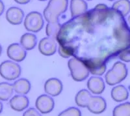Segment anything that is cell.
<instances>
[{
    "label": "cell",
    "mask_w": 130,
    "mask_h": 116,
    "mask_svg": "<svg viewBox=\"0 0 130 116\" xmlns=\"http://www.w3.org/2000/svg\"><path fill=\"white\" fill-rule=\"evenodd\" d=\"M39 1H40V2H44V1H46V0H39Z\"/></svg>",
    "instance_id": "33"
},
{
    "label": "cell",
    "mask_w": 130,
    "mask_h": 116,
    "mask_svg": "<svg viewBox=\"0 0 130 116\" xmlns=\"http://www.w3.org/2000/svg\"><path fill=\"white\" fill-rule=\"evenodd\" d=\"M58 52L85 63H107L130 46V27L125 17L105 4H98L61 26Z\"/></svg>",
    "instance_id": "1"
},
{
    "label": "cell",
    "mask_w": 130,
    "mask_h": 116,
    "mask_svg": "<svg viewBox=\"0 0 130 116\" xmlns=\"http://www.w3.org/2000/svg\"><path fill=\"white\" fill-rule=\"evenodd\" d=\"M22 72L21 67L15 61H5L0 64V76L7 80H15Z\"/></svg>",
    "instance_id": "5"
},
{
    "label": "cell",
    "mask_w": 130,
    "mask_h": 116,
    "mask_svg": "<svg viewBox=\"0 0 130 116\" xmlns=\"http://www.w3.org/2000/svg\"><path fill=\"white\" fill-rule=\"evenodd\" d=\"M118 57L121 61L124 62H130V46L122 51Z\"/></svg>",
    "instance_id": "26"
},
{
    "label": "cell",
    "mask_w": 130,
    "mask_h": 116,
    "mask_svg": "<svg viewBox=\"0 0 130 116\" xmlns=\"http://www.w3.org/2000/svg\"><path fill=\"white\" fill-rule=\"evenodd\" d=\"M111 95L114 101L121 103L129 98V91L124 85H118L112 88Z\"/></svg>",
    "instance_id": "16"
},
{
    "label": "cell",
    "mask_w": 130,
    "mask_h": 116,
    "mask_svg": "<svg viewBox=\"0 0 130 116\" xmlns=\"http://www.w3.org/2000/svg\"><path fill=\"white\" fill-rule=\"evenodd\" d=\"M22 116H42L40 112L37 110V109L30 108L25 110Z\"/></svg>",
    "instance_id": "27"
},
{
    "label": "cell",
    "mask_w": 130,
    "mask_h": 116,
    "mask_svg": "<svg viewBox=\"0 0 130 116\" xmlns=\"http://www.w3.org/2000/svg\"><path fill=\"white\" fill-rule=\"evenodd\" d=\"M108 1H111V2H112V1H115V0H108Z\"/></svg>",
    "instance_id": "34"
},
{
    "label": "cell",
    "mask_w": 130,
    "mask_h": 116,
    "mask_svg": "<svg viewBox=\"0 0 130 116\" xmlns=\"http://www.w3.org/2000/svg\"><path fill=\"white\" fill-rule=\"evenodd\" d=\"M57 45L56 40L51 37H45L40 40L39 44V50L42 55L46 56L52 55L56 52Z\"/></svg>",
    "instance_id": "10"
},
{
    "label": "cell",
    "mask_w": 130,
    "mask_h": 116,
    "mask_svg": "<svg viewBox=\"0 0 130 116\" xmlns=\"http://www.w3.org/2000/svg\"><path fill=\"white\" fill-rule=\"evenodd\" d=\"M29 104V100L24 95H16L9 100L10 107L16 112H22L26 110Z\"/></svg>",
    "instance_id": "12"
},
{
    "label": "cell",
    "mask_w": 130,
    "mask_h": 116,
    "mask_svg": "<svg viewBox=\"0 0 130 116\" xmlns=\"http://www.w3.org/2000/svg\"><path fill=\"white\" fill-rule=\"evenodd\" d=\"M63 85L60 80L56 78L48 79L44 83V91L51 97H57L62 93Z\"/></svg>",
    "instance_id": "9"
},
{
    "label": "cell",
    "mask_w": 130,
    "mask_h": 116,
    "mask_svg": "<svg viewBox=\"0 0 130 116\" xmlns=\"http://www.w3.org/2000/svg\"><path fill=\"white\" fill-rule=\"evenodd\" d=\"M58 116H81V112L77 108L70 107L61 112Z\"/></svg>",
    "instance_id": "25"
},
{
    "label": "cell",
    "mask_w": 130,
    "mask_h": 116,
    "mask_svg": "<svg viewBox=\"0 0 130 116\" xmlns=\"http://www.w3.org/2000/svg\"><path fill=\"white\" fill-rule=\"evenodd\" d=\"M127 24H129V26L130 27V14L128 17V18H127Z\"/></svg>",
    "instance_id": "31"
},
{
    "label": "cell",
    "mask_w": 130,
    "mask_h": 116,
    "mask_svg": "<svg viewBox=\"0 0 130 116\" xmlns=\"http://www.w3.org/2000/svg\"><path fill=\"white\" fill-rule=\"evenodd\" d=\"M37 43V37L32 33H26L20 38V45L25 50H31L34 49Z\"/></svg>",
    "instance_id": "18"
},
{
    "label": "cell",
    "mask_w": 130,
    "mask_h": 116,
    "mask_svg": "<svg viewBox=\"0 0 130 116\" xmlns=\"http://www.w3.org/2000/svg\"><path fill=\"white\" fill-rule=\"evenodd\" d=\"M112 116H130V103H122L116 107L112 111Z\"/></svg>",
    "instance_id": "22"
},
{
    "label": "cell",
    "mask_w": 130,
    "mask_h": 116,
    "mask_svg": "<svg viewBox=\"0 0 130 116\" xmlns=\"http://www.w3.org/2000/svg\"><path fill=\"white\" fill-rule=\"evenodd\" d=\"M88 1H91V0H88Z\"/></svg>",
    "instance_id": "35"
},
{
    "label": "cell",
    "mask_w": 130,
    "mask_h": 116,
    "mask_svg": "<svg viewBox=\"0 0 130 116\" xmlns=\"http://www.w3.org/2000/svg\"><path fill=\"white\" fill-rule=\"evenodd\" d=\"M128 70L126 64L121 61H117L106 73L105 82L109 85H117L126 78Z\"/></svg>",
    "instance_id": "3"
},
{
    "label": "cell",
    "mask_w": 130,
    "mask_h": 116,
    "mask_svg": "<svg viewBox=\"0 0 130 116\" xmlns=\"http://www.w3.org/2000/svg\"><path fill=\"white\" fill-rule=\"evenodd\" d=\"M61 26L62 25H61L59 22L47 23L46 27V33L47 37L56 40Z\"/></svg>",
    "instance_id": "23"
},
{
    "label": "cell",
    "mask_w": 130,
    "mask_h": 116,
    "mask_svg": "<svg viewBox=\"0 0 130 116\" xmlns=\"http://www.w3.org/2000/svg\"><path fill=\"white\" fill-rule=\"evenodd\" d=\"M16 3L20 5H25L27 3H29L31 0H14Z\"/></svg>",
    "instance_id": "28"
},
{
    "label": "cell",
    "mask_w": 130,
    "mask_h": 116,
    "mask_svg": "<svg viewBox=\"0 0 130 116\" xmlns=\"http://www.w3.org/2000/svg\"><path fill=\"white\" fill-rule=\"evenodd\" d=\"M68 0H50L44 10V17L47 23L59 22V18L68 9Z\"/></svg>",
    "instance_id": "2"
},
{
    "label": "cell",
    "mask_w": 130,
    "mask_h": 116,
    "mask_svg": "<svg viewBox=\"0 0 130 116\" xmlns=\"http://www.w3.org/2000/svg\"><path fill=\"white\" fill-rule=\"evenodd\" d=\"M87 108L91 113L100 114L106 110L107 103L105 100L100 96H92Z\"/></svg>",
    "instance_id": "11"
},
{
    "label": "cell",
    "mask_w": 130,
    "mask_h": 116,
    "mask_svg": "<svg viewBox=\"0 0 130 116\" xmlns=\"http://www.w3.org/2000/svg\"><path fill=\"white\" fill-rule=\"evenodd\" d=\"M24 17V12L20 8L16 7H10L6 12V19L12 25L22 24Z\"/></svg>",
    "instance_id": "13"
},
{
    "label": "cell",
    "mask_w": 130,
    "mask_h": 116,
    "mask_svg": "<svg viewBox=\"0 0 130 116\" xmlns=\"http://www.w3.org/2000/svg\"><path fill=\"white\" fill-rule=\"evenodd\" d=\"M5 10V5L2 0H0V16L3 13Z\"/></svg>",
    "instance_id": "29"
},
{
    "label": "cell",
    "mask_w": 130,
    "mask_h": 116,
    "mask_svg": "<svg viewBox=\"0 0 130 116\" xmlns=\"http://www.w3.org/2000/svg\"><path fill=\"white\" fill-rule=\"evenodd\" d=\"M111 8L120 12L123 17H126L130 12L129 0H118L112 4Z\"/></svg>",
    "instance_id": "21"
},
{
    "label": "cell",
    "mask_w": 130,
    "mask_h": 116,
    "mask_svg": "<svg viewBox=\"0 0 130 116\" xmlns=\"http://www.w3.org/2000/svg\"><path fill=\"white\" fill-rule=\"evenodd\" d=\"M68 67L74 80L82 82L89 77L90 72L87 67L76 58L72 57L68 61Z\"/></svg>",
    "instance_id": "4"
},
{
    "label": "cell",
    "mask_w": 130,
    "mask_h": 116,
    "mask_svg": "<svg viewBox=\"0 0 130 116\" xmlns=\"http://www.w3.org/2000/svg\"><path fill=\"white\" fill-rule=\"evenodd\" d=\"M90 92L87 89H81L75 97V102L81 108H87L92 97Z\"/></svg>",
    "instance_id": "19"
},
{
    "label": "cell",
    "mask_w": 130,
    "mask_h": 116,
    "mask_svg": "<svg viewBox=\"0 0 130 116\" xmlns=\"http://www.w3.org/2000/svg\"><path fill=\"white\" fill-rule=\"evenodd\" d=\"M3 111V104H2V101L0 100V113H2Z\"/></svg>",
    "instance_id": "30"
},
{
    "label": "cell",
    "mask_w": 130,
    "mask_h": 116,
    "mask_svg": "<svg viewBox=\"0 0 130 116\" xmlns=\"http://www.w3.org/2000/svg\"><path fill=\"white\" fill-rule=\"evenodd\" d=\"M88 5L84 0H71L70 12L72 18L79 17L87 11Z\"/></svg>",
    "instance_id": "15"
},
{
    "label": "cell",
    "mask_w": 130,
    "mask_h": 116,
    "mask_svg": "<svg viewBox=\"0 0 130 116\" xmlns=\"http://www.w3.org/2000/svg\"><path fill=\"white\" fill-rule=\"evenodd\" d=\"M2 46H1V45H0V56H1V55H2Z\"/></svg>",
    "instance_id": "32"
},
{
    "label": "cell",
    "mask_w": 130,
    "mask_h": 116,
    "mask_svg": "<svg viewBox=\"0 0 130 116\" xmlns=\"http://www.w3.org/2000/svg\"><path fill=\"white\" fill-rule=\"evenodd\" d=\"M7 54L12 61L22 62L26 57L27 52L20 44L12 43L8 46Z\"/></svg>",
    "instance_id": "8"
},
{
    "label": "cell",
    "mask_w": 130,
    "mask_h": 116,
    "mask_svg": "<svg viewBox=\"0 0 130 116\" xmlns=\"http://www.w3.org/2000/svg\"><path fill=\"white\" fill-rule=\"evenodd\" d=\"M13 85L7 82L0 83V100L7 101L10 99L14 92Z\"/></svg>",
    "instance_id": "20"
},
{
    "label": "cell",
    "mask_w": 130,
    "mask_h": 116,
    "mask_svg": "<svg viewBox=\"0 0 130 116\" xmlns=\"http://www.w3.org/2000/svg\"><path fill=\"white\" fill-rule=\"evenodd\" d=\"M92 75L102 76L106 70V63H91L87 66Z\"/></svg>",
    "instance_id": "24"
},
{
    "label": "cell",
    "mask_w": 130,
    "mask_h": 116,
    "mask_svg": "<svg viewBox=\"0 0 130 116\" xmlns=\"http://www.w3.org/2000/svg\"><path fill=\"white\" fill-rule=\"evenodd\" d=\"M24 24L25 28L28 31L38 33L42 29L44 22L41 13L32 11L25 17Z\"/></svg>",
    "instance_id": "6"
},
{
    "label": "cell",
    "mask_w": 130,
    "mask_h": 116,
    "mask_svg": "<svg viewBox=\"0 0 130 116\" xmlns=\"http://www.w3.org/2000/svg\"><path fill=\"white\" fill-rule=\"evenodd\" d=\"M87 88L92 93L100 95L105 90V84L102 78L92 76L87 82Z\"/></svg>",
    "instance_id": "14"
},
{
    "label": "cell",
    "mask_w": 130,
    "mask_h": 116,
    "mask_svg": "<svg viewBox=\"0 0 130 116\" xmlns=\"http://www.w3.org/2000/svg\"><path fill=\"white\" fill-rule=\"evenodd\" d=\"M14 91L19 95H27L31 90V83L25 78H20L14 82Z\"/></svg>",
    "instance_id": "17"
},
{
    "label": "cell",
    "mask_w": 130,
    "mask_h": 116,
    "mask_svg": "<svg viewBox=\"0 0 130 116\" xmlns=\"http://www.w3.org/2000/svg\"><path fill=\"white\" fill-rule=\"evenodd\" d=\"M35 106L37 110L43 114L52 112L55 107V102L52 97L48 95H41L37 98Z\"/></svg>",
    "instance_id": "7"
}]
</instances>
